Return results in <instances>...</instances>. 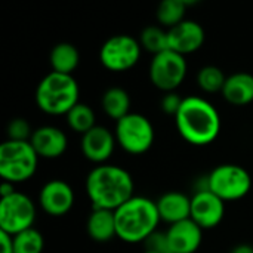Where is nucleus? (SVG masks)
<instances>
[{
  "label": "nucleus",
  "instance_id": "f257e3e1",
  "mask_svg": "<svg viewBox=\"0 0 253 253\" xmlns=\"http://www.w3.org/2000/svg\"><path fill=\"white\" fill-rule=\"evenodd\" d=\"M133 190L132 175L120 166H96L86 178V193L93 209L117 211L133 197Z\"/></svg>",
  "mask_w": 253,
  "mask_h": 253
},
{
  "label": "nucleus",
  "instance_id": "f03ea898",
  "mask_svg": "<svg viewBox=\"0 0 253 253\" xmlns=\"http://www.w3.org/2000/svg\"><path fill=\"white\" fill-rule=\"evenodd\" d=\"M179 135L191 145L203 147L213 142L221 130L218 110L205 98L188 96L175 116Z\"/></svg>",
  "mask_w": 253,
  "mask_h": 253
},
{
  "label": "nucleus",
  "instance_id": "7ed1b4c3",
  "mask_svg": "<svg viewBox=\"0 0 253 253\" xmlns=\"http://www.w3.org/2000/svg\"><path fill=\"white\" fill-rule=\"evenodd\" d=\"M114 213L117 237L126 243H144L162 221L156 202L141 196H133Z\"/></svg>",
  "mask_w": 253,
  "mask_h": 253
},
{
  "label": "nucleus",
  "instance_id": "20e7f679",
  "mask_svg": "<svg viewBox=\"0 0 253 253\" xmlns=\"http://www.w3.org/2000/svg\"><path fill=\"white\" fill-rule=\"evenodd\" d=\"M36 104L46 114H67L79 104V84L76 79L70 74L50 71L37 84Z\"/></svg>",
  "mask_w": 253,
  "mask_h": 253
},
{
  "label": "nucleus",
  "instance_id": "39448f33",
  "mask_svg": "<svg viewBox=\"0 0 253 253\" xmlns=\"http://www.w3.org/2000/svg\"><path fill=\"white\" fill-rule=\"evenodd\" d=\"M39 159L30 141L6 139L0 145V176L12 184L24 182L36 173Z\"/></svg>",
  "mask_w": 253,
  "mask_h": 253
},
{
  "label": "nucleus",
  "instance_id": "423d86ee",
  "mask_svg": "<svg viewBox=\"0 0 253 253\" xmlns=\"http://www.w3.org/2000/svg\"><path fill=\"white\" fill-rule=\"evenodd\" d=\"M208 190L224 202L240 200L252 188L251 173L239 165H219L208 176Z\"/></svg>",
  "mask_w": 253,
  "mask_h": 253
},
{
  "label": "nucleus",
  "instance_id": "0eeeda50",
  "mask_svg": "<svg viewBox=\"0 0 253 253\" xmlns=\"http://www.w3.org/2000/svg\"><path fill=\"white\" fill-rule=\"evenodd\" d=\"M114 136L129 154H144L153 147L156 133L150 119L139 113H129L116 123Z\"/></svg>",
  "mask_w": 253,
  "mask_h": 253
},
{
  "label": "nucleus",
  "instance_id": "6e6552de",
  "mask_svg": "<svg viewBox=\"0 0 253 253\" xmlns=\"http://www.w3.org/2000/svg\"><path fill=\"white\" fill-rule=\"evenodd\" d=\"M148 76L151 83L163 90V92H175L184 82L187 76V61L185 56L173 52V50H165L159 55H154L150 68Z\"/></svg>",
  "mask_w": 253,
  "mask_h": 253
},
{
  "label": "nucleus",
  "instance_id": "1a4fd4ad",
  "mask_svg": "<svg viewBox=\"0 0 253 253\" xmlns=\"http://www.w3.org/2000/svg\"><path fill=\"white\" fill-rule=\"evenodd\" d=\"M36 221V206L24 193H13L0 199V231L10 236L33 228Z\"/></svg>",
  "mask_w": 253,
  "mask_h": 253
},
{
  "label": "nucleus",
  "instance_id": "9d476101",
  "mask_svg": "<svg viewBox=\"0 0 253 253\" xmlns=\"http://www.w3.org/2000/svg\"><path fill=\"white\" fill-rule=\"evenodd\" d=\"M141 50L139 40L127 34H117L104 42L99 61L110 71H126L139 61Z\"/></svg>",
  "mask_w": 253,
  "mask_h": 253
},
{
  "label": "nucleus",
  "instance_id": "9b49d317",
  "mask_svg": "<svg viewBox=\"0 0 253 253\" xmlns=\"http://www.w3.org/2000/svg\"><path fill=\"white\" fill-rule=\"evenodd\" d=\"M225 216V202L215 196L211 190L205 188L191 197L190 218L202 228L212 230L218 227Z\"/></svg>",
  "mask_w": 253,
  "mask_h": 253
},
{
  "label": "nucleus",
  "instance_id": "f8f14e48",
  "mask_svg": "<svg viewBox=\"0 0 253 253\" xmlns=\"http://www.w3.org/2000/svg\"><path fill=\"white\" fill-rule=\"evenodd\" d=\"M39 203L47 215L64 216L74 206V190L65 181L52 179L42 187Z\"/></svg>",
  "mask_w": 253,
  "mask_h": 253
},
{
  "label": "nucleus",
  "instance_id": "ddd939ff",
  "mask_svg": "<svg viewBox=\"0 0 253 253\" xmlns=\"http://www.w3.org/2000/svg\"><path fill=\"white\" fill-rule=\"evenodd\" d=\"M169 49L185 56L188 53L197 52L206 39L202 24L193 19H184L178 25L168 30Z\"/></svg>",
  "mask_w": 253,
  "mask_h": 253
},
{
  "label": "nucleus",
  "instance_id": "4468645a",
  "mask_svg": "<svg viewBox=\"0 0 253 253\" xmlns=\"http://www.w3.org/2000/svg\"><path fill=\"white\" fill-rule=\"evenodd\" d=\"M116 145V136L104 126L96 125L93 129L82 135V153L83 156L93 163L107 162Z\"/></svg>",
  "mask_w": 253,
  "mask_h": 253
},
{
  "label": "nucleus",
  "instance_id": "2eb2a0df",
  "mask_svg": "<svg viewBox=\"0 0 253 253\" xmlns=\"http://www.w3.org/2000/svg\"><path fill=\"white\" fill-rule=\"evenodd\" d=\"M166 236L170 253H196L203 242V230L191 218L172 224Z\"/></svg>",
  "mask_w": 253,
  "mask_h": 253
},
{
  "label": "nucleus",
  "instance_id": "dca6fc26",
  "mask_svg": "<svg viewBox=\"0 0 253 253\" xmlns=\"http://www.w3.org/2000/svg\"><path fill=\"white\" fill-rule=\"evenodd\" d=\"M34 151L43 159H58L61 157L68 145L67 135L55 126H40L37 127L30 139Z\"/></svg>",
  "mask_w": 253,
  "mask_h": 253
},
{
  "label": "nucleus",
  "instance_id": "f3484780",
  "mask_svg": "<svg viewBox=\"0 0 253 253\" xmlns=\"http://www.w3.org/2000/svg\"><path fill=\"white\" fill-rule=\"evenodd\" d=\"M157 211L162 221L172 224L190 219L191 215V199L179 191H169L163 194L157 202Z\"/></svg>",
  "mask_w": 253,
  "mask_h": 253
},
{
  "label": "nucleus",
  "instance_id": "a211bd4d",
  "mask_svg": "<svg viewBox=\"0 0 253 253\" xmlns=\"http://www.w3.org/2000/svg\"><path fill=\"white\" fill-rule=\"evenodd\" d=\"M222 96L233 105H248L253 101V74L234 73L227 77Z\"/></svg>",
  "mask_w": 253,
  "mask_h": 253
},
{
  "label": "nucleus",
  "instance_id": "6ab92c4d",
  "mask_svg": "<svg viewBox=\"0 0 253 253\" xmlns=\"http://www.w3.org/2000/svg\"><path fill=\"white\" fill-rule=\"evenodd\" d=\"M87 234L92 240L98 243L110 242L117 237L116 213L108 209H93L87 218Z\"/></svg>",
  "mask_w": 253,
  "mask_h": 253
},
{
  "label": "nucleus",
  "instance_id": "aec40b11",
  "mask_svg": "<svg viewBox=\"0 0 253 253\" xmlns=\"http://www.w3.org/2000/svg\"><path fill=\"white\" fill-rule=\"evenodd\" d=\"M130 95L127 93L126 89L114 86L110 87L104 92L102 99H101V105L104 113L114 119L116 122H119L120 119H123L125 116H127L130 111Z\"/></svg>",
  "mask_w": 253,
  "mask_h": 253
},
{
  "label": "nucleus",
  "instance_id": "412c9836",
  "mask_svg": "<svg viewBox=\"0 0 253 253\" xmlns=\"http://www.w3.org/2000/svg\"><path fill=\"white\" fill-rule=\"evenodd\" d=\"M49 59L52 65V71L73 76V71L77 68L80 62V53L74 44L62 42L53 46V49L50 50Z\"/></svg>",
  "mask_w": 253,
  "mask_h": 253
},
{
  "label": "nucleus",
  "instance_id": "4be33fe9",
  "mask_svg": "<svg viewBox=\"0 0 253 253\" xmlns=\"http://www.w3.org/2000/svg\"><path fill=\"white\" fill-rule=\"evenodd\" d=\"M188 4H193V1L188 3L185 0H163L156 12L157 21L168 30L178 25L184 21Z\"/></svg>",
  "mask_w": 253,
  "mask_h": 253
},
{
  "label": "nucleus",
  "instance_id": "5701e85b",
  "mask_svg": "<svg viewBox=\"0 0 253 253\" xmlns=\"http://www.w3.org/2000/svg\"><path fill=\"white\" fill-rule=\"evenodd\" d=\"M67 125L77 133L84 135L96 126V116L90 105L79 102L67 114Z\"/></svg>",
  "mask_w": 253,
  "mask_h": 253
},
{
  "label": "nucleus",
  "instance_id": "b1692460",
  "mask_svg": "<svg viewBox=\"0 0 253 253\" xmlns=\"http://www.w3.org/2000/svg\"><path fill=\"white\" fill-rule=\"evenodd\" d=\"M139 43L142 49L153 55H159L165 50H169L168 30H163L157 25H148L141 31Z\"/></svg>",
  "mask_w": 253,
  "mask_h": 253
},
{
  "label": "nucleus",
  "instance_id": "393cba45",
  "mask_svg": "<svg viewBox=\"0 0 253 253\" xmlns=\"http://www.w3.org/2000/svg\"><path fill=\"white\" fill-rule=\"evenodd\" d=\"M225 73L216 67V65H205L197 73V84L202 90L208 93H216L222 92L225 82H227Z\"/></svg>",
  "mask_w": 253,
  "mask_h": 253
},
{
  "label": "nucleus",
  "instance_id": "a878e982",
  "mask_svg": "<svg viewBox=\"0 0 253 253\" xmlns=\"http://www.w3.org/2000/svg\"><path fill=\"white\" fill-rule=\"evenodd\" d=\"M15 253H42L44 248V240L40 231L36 228L25 230L19 234L12 236Z\"/></svg>",
  "mask_w": 253,
  "mask_h": 253
},
{
  "label": "nucleus",
  "instance_id": "bb28decb",
  "mask_svg": "<svg viewBox=\"0 0 253 253\" xmlns=\"http://www.w3.org/2000/svg\"><path fill=\"white\" fill-rule=\"evenodd\" d=\"M33 132L30 123L22 117L10 120L7 125V139L12 141H30Z\"/></svg>",
  "mask_w": 253,
  "mask_h": 253
},
{
  "label": "nucleus",
  "instance_id": "cd10ccee",
  "mask_svg": "<svg viewBox=\"0 0 253 253\" xmlns=\"http://www.w3.org/2000/svg\"><path fill=\"white\" fill-rule=\"evenodd\" d=\"M145 251H153V252L159 253H170V248H169V242H168V236L166 233L162 231H156L153 233L145 242Z\"/></svg>",
  "mask_w": 253,
  "mask_h": 253
},
{
  "label": "nucleus",
  "instance_id": "c85d7f7f",
  "mask_svg": "<svg viewBox=\"0 0 253 253\" xmlns=\"http://www.w3.org/2000/svg\"><path fill=\"white\" fill-rule=\"evenodd\" d=\"M182 102H184V98H181L176 92H168L162 98L160 105H162V110L165 113H168L170 116H176L181 105H182Z\"/></svg>",
  "mask_w": 253,
  "mask_h": 253
},
{
  "label": "nucleus",
  "instance_id": "c756f323",
  "mask_svg": "<svg viewBox=\"0 0 253 253\" xmlns=\"http://www.w3.org/2000/svg\"><path fill=\"white\" fill-rule=\"evenodd\" d=\"M0 248H1L0 253H15V251H13V240H12L10 234H7L4 231H0Z\"/></svg>",
  "mask_w": 253,
  "mask_h": 253
},
{
  "label": "nucleus",
  "instance_id": "7c9ffc66",
  "mask_svg": "<svg viewBox=\"0 0 253 253\" xmlns=\"http://www.w3.org/2000/svg\"><path fill=\"white\" fill-rule=\"evenodd\" d=\"M13 193H16V190H15V184L7 182V181H3V182H1V185H0V199H3V197H9V196H12Z\"/></svg>",
  "mask_w": 253,
  "mask_h": 253
},
{
  "label": "nucleus",
  "instance_id": "2f4dec72",
  "mask_svg": "<svg viewBox=\"0 0 253 253\" xmlns=\"http://www.w3.org/2000/svg\"><path fill=\"white\" fill-rule=\"evenodd\" d=\"M231 253H253V246H251V245H239L231 251Z\"/></svg>",
  "mask_w": 253,
  "mask_h": 253
},
{
  "label": "nucleus",
  "instance_id": "473e14b6",
  "mask_svg": "<svg viewBox=\"0 0 253 253\" xmlns=\"http://www.w3.org/2000/svg\"><path fill=\"white\" fill-rule=\"evenodd\" d=\"M142 253H159V252H153V251H144Z\"/></svg>",
  "mask_w": 253,
  "mask_h": 253
}]
</instances>
